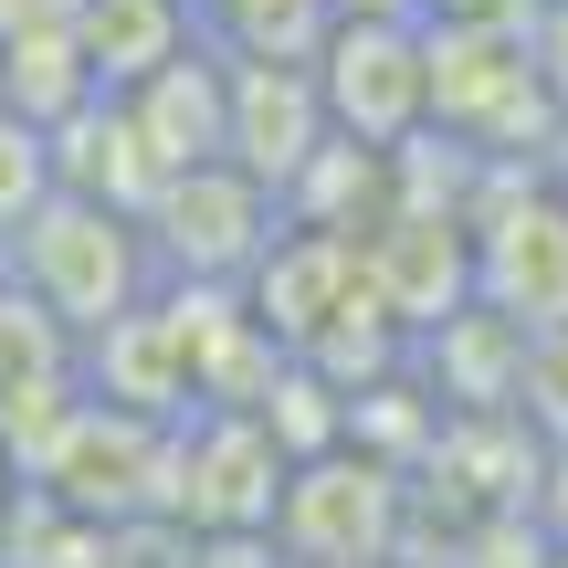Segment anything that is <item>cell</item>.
<instances>
[{"label": "cell", "instance_id": "5", "mask_svg": "<svg viewBox=\"0 0 568 568\" xmlns=\"http://www.w3.org/2000/svg\"><path fill=\"white\" fill-rule=\"evenodd\" d=\"M337 138L326 126V95H316V63L295 53H222V159L243 180H264L274 201L295 190V169Z\"/></svg>", "mask_w": 568, "mask_h": 568}, {"label": "cell", "instance_id": "4", "mask_svg": "<svg viewBox=\"0 0 568 568\" xmlns=\"http://www.w3.org/2000/svg\"><path fill=\"white\" fill-rule=\"evenodd\" d=\"M274 537L305 568H379L389 537H400V464H379L358 443H326L305 464H284Z\"/></svg>", "mask_w": 568, "mask_h": 568}, {"label": "cell", "instance_id": "3", "mask_svg": "<svg viewBox=\"0 0 568 568\" xmlns=\"http://www.w3.org/2000/svg\"><path fill=\"white\" fill-rule=\"evenodd\" d=\"M464 243H474V305H495L516 326H568V201L527 159L485 169Z\"/></svg>", "mask_w": 568, "mask_h": 568}, {"label": "cell", "instance_id": "7", "mask_svg": "<svg viewBox=\"0 0 568 568\" xmlns=\"http://www.w3.org/2000/svg\"><path fill=\"white\" fill-rule=\"evenodd\" d=\"M116 105H126V126L148 138L159 169L222 159V53H201V42H180V53H169L159 74H138Z\"/></svg>", "mask_w": 568, "mask_h": 568}, {"label": "cell", "instance_id": "6", "mask_svg": "<svg viewBox=\"0 0 568 568\" xmlns=\"http://www.w3.org/2000/svg\"><path fill=\"white\" fill-rule=\"evenodd\" d=\"M326 126L358 148H400L422 126V21H326L316 32Z\"/></svg>", "mask_w": 568, "mask_h": 568}, {"label": "cell", "instance_id": "1", "mask_svg": "<svg viewBox=\"0 0 568 568\" xmlns=\"http://www.w3.org/2000/svg\"><path fill=\"white\" fill-rule=\"evenodd\" d=\"M0 274H11L63 337H105L126 305H148L159 253H148L138 211H105V201H84V190H53V201L0 243Z\"/></svg>", "mask_w": 568, "mask_h": 568}, {"label": "cell", "instance_id": "2", "mask_svg": "<svg viewBox=\"0 0 568 568\" xmlns=\"http://www.w3.org/2000/svg\"><path fill=\"white\" fill-rule=\"evenodd\" d=\"M422 126L485 148V159H527V138L548 126V84H537L527 21H495V11L422 21Z\"/></svg>", "mask_w": 568, "mask_h": 568}, {"label": "cell", "instance_id": "11", "mask_svg": "<svg viewBox=\"0 0 568 568\" xmlns=\"http://www.w3.org/2000/svg\"><path fill=\"white\" fill-rule=\"evenodd\" d=\"M527 53H537V84H548V116L568 105V0H537L527 11Z\"/></svg>", "mask_w": 568, "mask_h": 568}, {"label": "cell", "instance_id": "9", "mask_svg": "<svg viewBox=\"0 0 568 568\" xmlns=\"http://www.w3.org/2000/svg\"><path fill=\"white\" fill-rule=\"evenodd\" d=\"M506 410L537 432V453L568 443V326H527V347H516V389Z\"/></svg>", "mask_w": 568, "mask_h": 568}, {"label": "cell", "instance_id": "12", "mask_svg": "<svg viewBox=\"0 0 568 568\" xmlns=\"http://www.w3.org/2000/svg\"><path fill=\"white\" fill-rule=\"evenodd\" d=\"M527 516L548 527V548H568V443L548 453V464H537V506H527Z\"/></svg>", "mask_w": 568, "mask_h": 568}, {"label": "cell", "instance_id": "10", "mask_svg": "<svg viewBox=\"0 0 568 568\" xmlns=\"http://www.w3.org/2000/svg\"><path fill=\"white\" fill-rule=\"evenodd\" d=\"M53 190H63V180H53V126H32V116L0 105V243H11Z\"/></svg>", "mask_w": 568, "mask_h": 568}, {"label": "cell", "instance_id": "8", "mask_svg": "<svg viewBox=\"0 0 568 568\" xmlns=\"http://www.w3.org/2000/svg\"><path fill=\"white\" fill-rule=\"evenodd\" d=\"M74 42H84L95 95H126L190 42V0H74Z\"/></svg>", "mask_w": 568, "mask_h": 568}, {"label": "cell", "instance_id": "13", "mask_svg": "<svg viewBox=\"0 0 568 568\" xmlns=\"http://www.w3.org/2000/svg\"><path fill=\"white\" fill-rule=\"evenodd\" d=\"M548 568H568V548H548Z\"/></svg>", "mask_w": 568, "mask_h": 568}]
</instances>
